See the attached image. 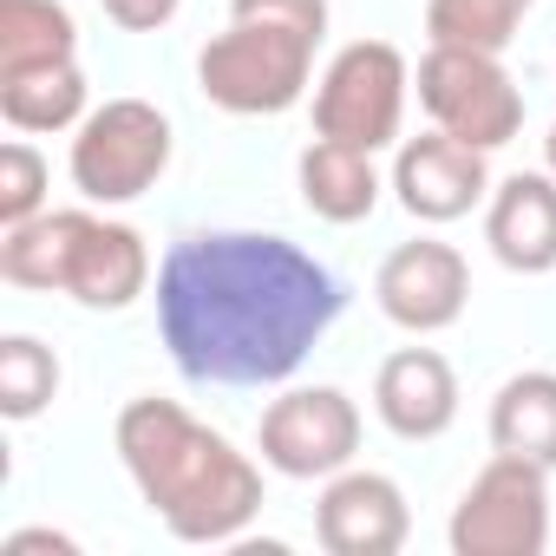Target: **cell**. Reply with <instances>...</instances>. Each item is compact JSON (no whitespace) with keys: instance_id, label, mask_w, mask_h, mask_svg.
<instances>
[{"instance_id":"obj_18","label":"cell","mask_w":556,"mask_h":556,"mask_svg":"<svg viewBox=\"0 0 556 556\" xmlns=\"http://www.w3.org/2000/svg\"><path fill=\"white\" fill-rule=\"evenodd\" d=\"M0 118H8L14 131H73L86 118V73H79V60L0 79Z\"/></svg>"},{"instance_id":"obj_7","label":"cell","mask_w":556,"mask_h":556,"mask_svg":"<svg viewBox=\"0 0 556 556\" xmlns=\"http://www.w3.org/2000/svg\"><path fill=\"white\" fill-rule=\"evenodd\" d=\"M549 543V465L491 452V465L465 484L452 510L458 556H543Z\"/></svg>"},{"instance_id":"obj_17","label":"cell","mask_w":556,"mask_h":556,"mask_svg":"<svg viewBox=\"0 0 556 556\" xmlns=\"http://www.w3.org/2000/svg\"><path fill=\"white\" fill-rule=\"evenodd\" d=\"M79 53V27L60 0H0V79L66 66Z\"/></svg>"},{"instance_id":"obj_4","label":"cell","mask_w":556,"mask_h":556,"mask_svg":"<svg viewBox=\"0 0 556 556\" xmlns=\"http://www.w3.org/2000/svg\"><path fill=\"white\" fill-rule=\"evenodd\" d=\"M0 282L60 289L92 315H118L151 289V249L131 223L92 210H40L0 236Z\"/></svg>"},{"instance_id":"obj_8","label":"cell","mask_w":556,"mask_h":556,"mask_svg":"<svg viewBox=\"0 0 556 556\" xmlns=\"http://www.w3.org/2000/svg\"><path fill=\"white\" fill-rule=\"evenodd\" d=\"M419 105L439 131L497 151L523 131V92L510 86L497 53H471V47H432L419 60Z\"/></svg>"},{"instance_id":"obj_23","label":"cell","mask_w":556,"mask_h":556,"mask_svg":"<svg viewBox=\"0 0 556 556\" xmlns=\"http://www.w3.org/2000/svg\"><path fill=\"white\" fill-rule=\"evenodd\" d=\"M27 549H60V556H73L79 543L60 536V530H14V536H8V556H27Z\"/></svg>"},{"instance_id":"obj_3","label":"cell","mask_w":556,"mask_h":556,"mask_svg":"<svg viewBox=\"0 0 556 556\" xmlns=\"http://www.w3.org/2000/svg\"><path fill=\"white\" fill-rule=\"evenodd\" d=\"M328 40V0H229V27L197 53V86L229 118L302 105Z\"/></svg>"},{"instance_id":"obj_10","label":"cell","mask_w":556,"mask_h":556,"mask_svg":"<svg viewBox=\"0 0 556 556\" xmlns=\"http://www.w3.org/2000/svg\"><path fill=\"white\" fill-rule=\"evenodd\" d=\"M374 302H380V315H387L393 328H406V334H445V328L465 315V302H471V268H465V255H458L452 242H439V236L400 242V249L380 262V275H374Z\"/></svg>"},{"instance_id":"obj_24","label":"cell","mask_w":556,"mask_h":556,"mask_svg":"<svg viewBox=\"0 0 556 556\" xmlns=\"http://www.w3.org/2000/svg\"><path fill=\"white\" fill-rule=\"evenodd\" d=\"M543 164H549V177H556V125H549V138H543Z\"/></svg>"},{"instance_id":"obj_20","label":"cell","mask_w":556,"mask_h":556,"mask_svg":"<svg viewBox=\"0 0 556 556\" xmlns=\"http://www.w3.org/2000/svg\"><path fill=\"white\" fill-rule=\"evenodd\" d=\"M60 393V361L53 348H40L34 334H8L0 341V413L8 419H40Z\"/></svg>"},{"instance_id":"obj_12","label":"cell","mask_w":556,"mask_h":556,"mask_svg":"<svg viewBox=\"0 0 556 556\" xmlns=\"http://www.w3.org/2000/svg\"><path fill=\"white\" fill-rule=\"evenodd\" d=\"M413 530L406 491L387 471H334L315 497V536L328 556H393Z\"/></svg>"},{"instance_id":"obj_5","label":"cell","mask_w":556,"mask_h":556,"mask_svg":"<svg viewBox=\"0 0 556 556\" xmlns=\"http://www.w3.org/2000/svg\"><path fill=\"white\" fill-rule=\"evenodd\" d=\"M406 92H413L406 53L387 47V40H354L328 60V73L315 86V138L387 151V144H400Z\"/></svg>"},{"instance_id":"obj_16","label":"cell","mask_w":556,"mask_h":556,"mask_svg":"<svg viewBox=\"0 0 556 556\" xmlns=\"http://www.w3.org/2000/svg\"><path fill=\"white\" fill-rule=\"evenodd\" d=\"M491 445L556 471V374H510L491 400Z\"/></svg>"},{"instance_id":"obj_21","label":"cell","mask_w":556,"mask_h":556,"mask_svg":"<svg viewBox=\"0 0 556 556\" xmlns=\"http://www.w3.org/2000/svg\"><path fill=\"white\" fill-rule=\"evenodd\" d=\"M47 184H53V170H47V157H40L27 138H8V144H0V229L40 216V210H47Z\"/></svg>"},{"instance_id":"obj_2","label":"cell","mask_w":556,"mask_h":556,"mask_svg":"<svg viewBox=\"0 0 556 556\" xmlns=\"http://www.w3.org/2000/svg\"><path fill=\"white\" fill-rule=\"evenodd\" d=\"M118 458L177 543H236L262 510V471L216 426L190 419L177 400H131L118 413Z\"/></svg>"},{"instance_id":"obj_19","label":"cell","mask_w":556,"mask_h":556,"mask_svg":"<svg viewBox=\"0 0 556 556\" xmlns=\"http://www.w3.org/2000/svg\"><path fill=\"white\" fill-rule=\"evenodd\" d=\"M536 0H426V34L432 47H471V53H504Z\"/></svg>"},{"instance_id":"obj_13","label":"cell","mask_w":556,"mask_h":556,"mask_svg":"<svg viewBox=\"0 0 556 556\" xmlns=\"http://www.w3.org/2000/svg\"><path fill=\"white\" fill-rule=\"evenodd\" d=\"M374 413H380V426L393 439H413V445L452 432V419H458V374H452V361L439 348L387 354L380 374H374Z\"/></svg>"},{"instance_id":"obj_6","label":"cell","mask_w":556,"mask_h":556,"mask_svg":"<svg viewBox=\"0 0 556 556\" xmlns=\"http://www.w3.org/2000/svg\"><path fill=\"white\" fill-rule=\"evenodd\" d=\"M170 170V118L151 99H105L79 118L73 184L86 203H138Z\"/></svg>"},{"instance_id":"obj_14","label":"cell","mask_w":556,"mask_h":556,"mask_svg":"<svg viewBox=\"0 0 556 556\" xmlns=\"http://www.w3.org/2000/svg\"><path fill=\"white\" fill-rule=\"evenodd\" d=\"M484 242L510 275H549L556 268V177L517 170L484 203Z\"/></svg>"},{"instance_id":"obj_22","label":"cell","mask_w":556,"mask_h":556,"mask_svg":"<svg viewBox=\"0 0 556 556\" xmlns=\"http://www.w3.org/2000/svg\"><path fill=\"white\" fill-rule=\"evenodd\" d=\"M105 8V21H118L125 34H157V27H170V14L184 8V0H99Z\"/></svg>"},{"instance_id":"obj_15","label":"cell","mask_w":556,"mask_h":556,"mask_svg":"<svg viewBox=\"0 0 556 556\" xmlns=\"http://www.w3.org/2000/svg\"><path fill=\"white\" fill-rule=\"evenodd\" d=\"M295 177H302V203L321 223H367L380 210V170H374V151H361V144L315 138L302 151Z\"/></svg>"},{"instance_id":"obj_9","label":"cell","mask_w":556,"mask_h":556,"mask_svg":"<svg viewBox=\"0 0 556 556\" xmlns=\"http://www.w3.org/2000/svg\"><path fill=\"white\" fill-rule=\"evenodd\" d=\"M255 445L282 478H334L361 452V406L341 387H295L262 413Z\"/></svg>"},{"instance_id":"obj_1","label":"cell","mask_w":556,"mask_h":556,"mask_svg":"<svg viewBox=\"0 0 556 556\" xmlns=\"http://www.w3.org/2000/svg\"><path fill=\"white\" fill-rule=\"evenodd\" d=\"M348 289L289 236L203 229L157 262V334L197 387H275L341 321Z\"/></svg>"},{"instance_id":"obj_11","label":"cell","mask_w":556,"mask_h":556,"mask_svg":"<svg viewBox=\"0 0 556 556\" xmlns=\"http://www.w3.org/2000/svg\"><path fill=\"white\" fill-rule=\"evenodd\" d=\"M393 190H400V210L419 216V223H458L471 216L484 197H491V170H484V151L452 138V131H426V138H400V157H393Z\"/></svg>"}]
</instances>
